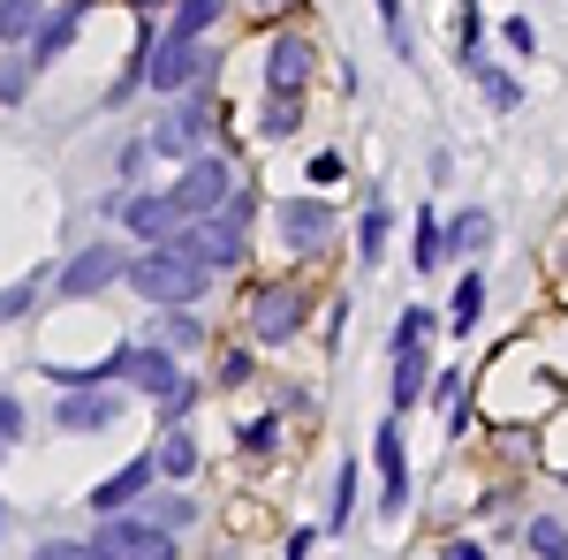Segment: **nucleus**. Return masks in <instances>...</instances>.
<instances>
[{"label":"nucleus","instance_id":"obj_8","mask_svg":"<svg viewBox=\"0 0 568 560\" xmlns=\"http://www.w3.org/2000/svg\"><path fill=\"white\" fill-rule=\"evenodd\" d=\"M122 356V379L130 387H144V394H160V401H175L190 379H182V364L168 356V348H114Z\"/></svg>","mask_w":568,"mask_h":560},{"label":"nucleus","instance_id":"obj_25","mask_svg":"<svg viewBox=\"0 0 568 560\" xmlns=\"http://www.w3.org/2000/svg\"><path fill=\"white\" fill-rule=\"evenodd\" d=\"M470 77H478V84H485V99H493V106H500V114H508V106H516V99H524V91H516V77H500V69H493V61H470Z\"/></svg>","mask_w":568,"mask_h":560},{"label":"nucleus","instance_id":"obj_11","mask_svg":"<svg viewBox=\"0 0 568 560\" xmlns=\"http://www.w3.org/2000/svg\"><path fill=\"white\" fill-rule=\"evenodd\" d=\"M304 326V288H265L258 303H251V334L258 342H288Z\"/></svg>","mask_w":568,"mask_h":560},{"label":"nucleus","instance_id":"obj_19","mask_svg":"<svg viewBox=\"0 0 568 560\" xmlns=\"http://www.w3.org/2000/svg\"><path fill=\"white\" fill-rule=\"evenodd\" d=\"M220 23V0H182L175 8V23H168V39H182V45H197L205 31Z\"/></svg>","mask_w":568,"mask_h":560},{"label":"nucleus","instance_id":"obj_17","mask_svg":"<svg viewBox=\"0 0 568 560\" xmlns=\"http://www.w3.org/2000/svg\"><path fill=\"white\" fill-rule=\"evenodd\" d=\"M387 235H394V213H387V197H372L364 220H356V258L379 265V258H387Z\"/></svg>","mask_w":568,"mask_h":560},{"label":"nucleus","instance_id":"obj_21","mask_svg":"<svg viewBox=\"0 0 568 560\" xmlns=\"http://www.w3.org/2000/svg\"><path fill=\"white\" fill-rule=\"evenodd\" d=\"M485 235H493V213H478V205H470V213H455V220H447V251H478Z\"/></svg>","mask_w":568,"mask_h":560},{"label":"nucleus","instance_id":"obj_36","mask_svg":"<svg viewBox=\"0 0 568 560\" xmlns=\"http://www.w3.org/2000/svg\"><path fill=\"white\" fill-rule=\"evenodd\" d=\"M31 560H99V553H91V546H39Z\"/></svg>","mask_w":568,"mask_h":560},{"label":"nucleus","instance_id":"obj_24","mask_svg":"<svg viewBox=\"0 0 568 560\" xmlns=\"http://www.w3.org/2000/svg\"><path fill=\"white\" fill-rule=\"evenodd\" d=\"M524 546H530L538 560H568V530H561L554 516H538V522H530V538H524Z\"/></svg>","mask_w":568,"mask_h":560},{"label":"nucleus","instance_id":"obj_14","mask_svg":"<svg viewBox=\"0 0 568 560\" xmlns=\"http://www.w3.org/2000/svg\"><path fill=\"white\" fill-rule=\"evenodd\" d=\"M372 455H379V477H387V516H402V508H409V462H402V425H379Z\"/></svg>","mask_w":568,"mask_h":560},{"label":"nucleus","instance_id":"obj_22","mask_svg":"<svg viewBox=\"0 0 568 560\" xmlns=\"http://www.w3.org/2000/svg\"><path fill=\"white\" fill-rule=\"evenodd\" d=\"M39 8H31V0H0V39H39Z\"/></svg>","mask_w":568,"mask_h":560},{"label":"nucleus","instance_id":"obj_35","mask_svg":"<svg viewBox=\"0 0 568 560\" xmlns=\"http://www.w3.org/2000/svg\"><path fill=\"white\" fill-rule=\"evenodd\" d=\"M243 379H251V356H243V348H235V356H227V364H220V387H243Z\"/></svg>","mask_w":568,"mask_h":560},{"label":"nucleus","instance_id":"obj_37","mask_svg":"<svg viewBox=\"0 0 568 560\" xmlns=\"http://www.w3.org/2000/svg\"><path fill=\"white\" fill-rule=\"evenodd\" d=\"M439 560H485V546H470V538H447V546H439Z\"/></svg>","mask_w":568,"mask_h":560},{"label":"nucleus","instance_id":"obj_5","mask_svg":"<svg viewBox=\"0 0 568 560\" xmlns=\"http://www.w3.org/2000/svg\"><path fill=\"white\" fill-rule=\"evenodd\" d=\"M91 553L99 560H175V538H168L160 522H106V530L91 538Z\"/></svg>","mask_w":568,"mask_h":560},{"label":"nucleus","instance_id":"obj_34","mask_svg":"<svg viewBox=\"0 0 568 560\" xmlns=\"http://www.w3.org/2000/svg\"><path fill=\"white\" fill-rule=\"evenodd\" d=\"M500 39L516 45V53H538V31H530L524 16H508V23H500Z\"/></svg>","mask_w":568,"mask_h":560},{"label":"nucleus","instance_id":"obj_27","mask_svg":"<svg viewBox=\"0 0 568 560\" xmlns=\"http://www.w3.org/2000/svg\"><path fill=\"white\" fill-rule=\"evenodd\" d=\"M425 334H433V310H402V318H394V356L425 348Z\"/></svg>","mask_w":568,"mask_h":560},{"label":"nucleus","instance_id":"obj_32","mask_svg":"<svg viewBox=\"0 0 568 560\" xmlns=\"http://www.w3.org/2000/svg\"><path fill=\"white\" fill-rule=\"evenodd\" d=\"M349 508H356V462H342V492H334V530H349Z\"/></svg>","mask_w":568,"mask_h":560},{"label":"nucleus","instance_id":"obj_33","mask_svg":"<svg viewBox=\"0 0 568 560\" xmlns=\"http://www.w3.org/2000/svg\"><path fill=\"white\" fill-rule=\"evenodd\" d=\"M265 136H288L296 130V99H273V106H265V122H258Z\"/></svg>","mask_w":568,"mask_h":560},{"label":"nucleus","instance_id":"obj_12","mask_svg":"<svg viewBox=\"0 0 568 560\" xmlns=\"http://www.w3.org/2000/svg\"><path fill=\"white\" fill-rule=\"evenodd\" d=\"M311 77V39H296V31H281L273 39V53H265V84H273V99H296Z\"/></svg>","mask_w":568,"mask_h":560},{"label":"nucleus","instance_id":"obj_1","mask_svg":"<svg viewBox=\"0 0 568 560\" xmlns=\"http://www.w3.org/2000/svg\"><path fill=\"white\" fill-rule=\"evenodd\" d=\"M205 281H213V273H205L197 258H182L175 243H160V251L130 258V288L144 303H160V310H168V303H197V296H205Z\"/></svg>","mask_w":568,"mask_h":560},{"label":"nucleus","instance_id":"obj_20","mask_svg":"<svg viewBox=\"0 0 568 560\" xmlns=\"http://www.w3.org/2000/svg\"><path fill=\"white\" fill-rule=\"evenodd\" d=\"M417 394H425V348H409L394 364V409H417Z\"/></svg>","mask_w":568,"mask_h":560},{"label":"nucleus","instance_id":"obj_7","mask_svg":"<svg viewBox=\"0 0 568 560\" xmlns=\"http://www.w3.org/2000/svg\"><path fill=\"white\" fill-rule=\"evenodd\" d=\"M205 144H213V106L205 99H190V106H175L160 130H152V152H175V160H205Z\"/></svg>","mask_w":568,"mask_h":560},{"label":"nucleus","instance_id":"obj_15","mask_svg":"<svg viewBox=\"0 0 568 560\" xmlns=\"http://www.w3.org/2000/svg\"><path fill=\"white\" fill-rule=\"evenodd\" d=\"M122 220H130V235H182V213H175V197H130L122 205Z\"/></svg>","mask_w":568,"mask_h":560},{"label":"nucleus","instance_id":"obj_9","mask_svg":"<svg viewBox=\"0 0 568 560\" xmlns=\"http://www.w3.org/2000/svg\"><path fill=\"white\" fill-rule=\"evenodd\" d=\"M273 220H281V243L288 251H326V235H334V205L326 197H288Z\"/></svg>","mask_w":568,"mask_h":560},{"label":"nucleus","instance_id":"obj_30","mask_svg":"<svg viewBox=\"0 0 568 560\" xmlns=\"http://www.w3.org/2000/svg\"><path fill=\"white\" fill-rule=\"evenodd\" d=\"M478 39H485V16H478V8H463V16H455V45H463V69L478 61Z\"/></svg>","mask_w":568,"mask_h":560},{"label":"nucleus","instance_id":"obj_23","mask_svg":"<svg viewBox=\"0 0 568 560\" xmlns=\"http://www.w3.org/2000/svg\"><path fill=\"white\" fill-rule=\"evenodd\" d=\"M152 462H160V470H168V477H190V470H197V447H190V431H168V447H160V455H152Z\"/></svg>","mask_w":568,"mask_h":560},{"label":"nucleus","instance_id":"obj_31","mask_svg":"<svg viewBox=\"0 0 568 560\" xmlns=\"http://www.w3.org/2000/svg\"><path fill=\"white\" fill-rule=\"evenodd\" d=\"M16 439H23V401H16V394H0V455H8Z\"/></svg>","mask_w":568,"mask_h":560},{"label":"nucleus","instance_id":"obj_3","mask_svg":"<svg viewBox=\"0 0 568 560\" xmlns=\"http://www.w3.org/2000/svg\"><path fill=\"white\" fill-rule=\"evenodd\" d=\"M243 220H251V197H235V205L213 213V220H190V227L175 235V251H182V258H197L205 273H220V265L243 258Z\"/></svg>","mask_w":568,"mask_h":560},{"label":"nucleus","instance_id":"obj_2","mask_svg":"<svg viewBox=\"0 0 568 560\" xmlns=\"http://www.w3.org/2000/svg\"><path fill=\"white\" fill-rule=\"evenodd\" d=\"M168 197H175L182 220H213V213H227V205L243 197V167L220 160V152H205V160H190V174H182Z\"/></svg>","mask_w":568,"mask_h":560},{"label":"nucleus","instance_id":"obj_13","mask_svg":"<svg viewBox=\"0 0 568 560\" xmlns=\"http://www.w3.org/2000/svg\"><path fill=\"white\" fill-rule=\"evenodd\" d=\"M152 477H160V462H152V455H136L130 470H114L106 485H91V508H99V516H122V508H130V500L144 492V485H152Z\"/></svg>","mask_w":568,"mask_h":560},{"label":"nucleus","instance_id":"obj_26","mask_svg":"<svg viewBox=\"0 0 568 560\" xmlns=\"http://www.w3.org/2000/svg\"><path fill=\"white\" fill-rule=\"evenodd\" d=\"M273 447H281V417H251V425H243V455H251V462H265Z\"/></svg>","mask_w":568,"mask_h":560},{"label":"nucleus","instance_id":"obj_6","mask_svg":"<svg viewBox=\"0 0 568 560\" xmlns=\"http://www.w3.org/2000/svg\"><path fill=\"white\" fill-rule=\"evenodd\" d=\"M205 61H213L205 45L160 39L152 53H144V84H152V91H182V84H197V77H205Z\"/></svg>","mask_w":568,"mask_h":560},{"label":"nucleus","instance_id":"obj_4","mask_svg":"<svg viewBox=\"0 0 568 560\" xmlns=\"http://www.w3.org/2000/svg\"><path fill=\"white\" fill-rule=\"evenodd\" d=\"M114 281H130V258L114 251V243H91V251H77V258L61 265V296L77 303V296H99V288H114Z\"/></svg>","mask_w":568,"mask_h":560},{"label":"nucleus","instance_id":"obj_18","mask_svg":"<svg viewBox=\"0 0 568 560\" xmlns=\"http://www.w3.org/2000/svg\"><path fill=\"white\" fill-rule=\"evenodd\" d=\"M478 318H485V281H478V273H463V281H455V296H447V326H455V334H470Z\"/></svg>","mask_w":568,"mask_h":560},{"label":"nucleus","instance_id":"obj_29","mask_svg":"<svg viewBox=\"0 0 568 560\" xmlns=\"http://www.w3.org/2000/svg\"><path fill=\"white\" fill-rule=\"evenodd\" d=\"M39 296H45V281H39V273H31V281H16V288H0V318H23V310H31Z\"/></svg>","mask_w":568,"mask_h":560},{"label":"nucleus","instance_id":"obj_16","mask_svg":"<svg viewBox=\"0 0 568 560\" xmlns=\"http://www.w3.org/2000/svg\"><path fill=\"white\" fill-rule=\"evenodd\" d=\"M77 23H84V8H61V16H45V23H39V39H31V53H23V61H31V69L61 61V53H69V39H77Z\"/></svg>","mask_w":568,"mask_h":560},{"label":"nucleus","instance_id":"obj_28","mask_svg":"<svg viewBox=\"0 0 568 560\" xmlns=\"http://www.w3.org/2000/svg\"><path fill=\"white\" fill-rule=\"evenodd\" d=\"M439 258H447V220L425 213L417 220V265H439Z\"/></svg>","mask_w":568,"mask_h":560},{"label":"nucleus","instance_id":"obj_10","mask_svg":"<svg viewBox=\"0 0 568 560\" xmlns=\"http://www.w3.org/2000/svg\"><path fill=\"white\" fill-rule=\"evenodd\" d=\"M53 425H61V431H106V425H122V394H114V387H77V394H61Z\"/></svg>","mask_w":568,"mask_h":560}]
</instances>
